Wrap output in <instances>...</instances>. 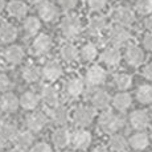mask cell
I'll return each mask as SVG.
<instances>
[{
    "label": "cell",
    "mask_w": 152,
    "mask_h": 152,
    "mask_svg": "<svg viewBox=\"0 0 152 152\" xmlns=\"http://www.w3.org/2000/svg\"><path fill=\"white\" fill-rule=\"evenodd\" d=\"M81 57H82V60L85 61H93V60H95L97 58V56H98V49H97V46L94 45L93 42H87V44H85V45L82 46V49H81Z\"/></svg>",
    "instance_id": "35"
},
{
    "label": "cell",
    "mask_w": 152,
    "mask_h": 152,
    "mask_svg": "<svg viewBox=\"0 0 152 152\" xmlns=\"http://www.w3.org/2000/svg\"><path fill=\"white\" fill-rule=\"evenodd\" d=\"M107 27V20L104 16H94L89 23V33L90 34H99Z\"/></svg>",
    "instance_id": "28"
},
{
    "label": "cell",
    "mask_w": 152,
    "mask_h": 152,
    "mask_svg": "<svg viewBox=\"0 0 152 152\" xmlns=\"http://www.w3.org/2000/svg\"><path fill=\"white\" fill-rule=\"evenodd\" d=\"M143 75H144L147 80H152V62L144 66V69H143Z\"/></svg>",
    "instance_id": "43"
},
{
    "label": "cell",
    "mask_w": 152,
    "mask_h": 152,
    "mask_svg": "<svg viewBox=\"0 0 152 152\" xmlns=\"http://www.w3.org/2000/svg\"><path fill=\"white\" fill-rule=\"evenodd\" d=\"M33 142H34V136H33V134H32L31 130L19 131L16 138H15L16 145L20 148H24V150H27V148L31 147V145L33 144Z\"/></svg>",
    "instance_id": "25"
},
{
    "label": "cell",
    "mask_w": 152,
    "mask_h": 152,
    "mask_svg": "<svg viewBox=\"0 0 152 152\" xmlns=\"http://www.w3.org/2000/svg\"><path fill=\"white\" fill-rule=\"evenodd\" d=\"M10 152H27L24 150V148H20V147H17V148H13V150H11Z\"/></svg>",
    "instance_id": "47"
},
{
    "label": "cell",
    "mask_w": 152,
    "mask_h": 152,
    "mask_svg": "<svg viewBox=\"0 0 152 152\" xmlns=\"http://www.w3.org/2000/svg\"><path fill=\"white\" fill-rule=\"evenodd\" d=\"M8 13L16 19H23L28 13V5L21 0H11L7 5Z\"/></svg>",
    "instance_id": "17"
},
{
    "label": "cell",
    "mask_w": 152,
    "mask_h": 152,
    "mask_svg": "<svg viewBox=\"0 0 152 152\" xmlns=\"http://www.w3.org/2000/svg\"><path fill=\"white\" fill-rule=\"evenodd\" d=\"M136 99L143 104L152 103V85H142L136 91Z\"/></svg>",
    "instance_id": "34"
},
{
    "label": "cell",
    "mask_w": 152,
    "mask_h": 152,
    "mask_svg": "<svg viewBox=\"0 0 152 152\" xmlns=\"http://www.w3.org/2000/svg\"><path fill=\"white\" fill-rule=\"evenodd\" d=\"M41 75H42V69H40L36 65H28L23 70V78L27 82H37Z\"/></svg>",
    "instance_id": "31"
},
{
    "label": "cell",
    "mask_w": 152,
    "mask_h": 152,
    "mask_svg": "<svg viewBox=\"0 0 152 152\" xmlns=\"http://www.w3.org/2000/svg\"><path fill=\"white\" fill-rule=\"evenodd\" d=\"M95 116V111L91 107L87 106H78L75 107L74 114H73V119L74 123L80 127H87L91 124V122L94 121Z\"/></svg>",
    "instance_id": "4"
},
{
    "label": "cell",
    "mask_w": 152,
    "mask_h": 152,
    "mask_svg": "<svg viewBox=\"0 0 152 152\" xmlns=\"http://www.w3.org/2000/svg\"><path fill=\"white\" fill-rule=\"evenodd\" d=\"M25 123H27V127L31 131L39 132V131H41L46 126V123H48V118H46L42 113H32L27 116Z\"/></svg>",
    "instance_id": "10"
},
{
    "label": "cell",
    "mask_w": 152,
    "mask_h": 152,
    "mask_svg": "<svg viewBox=\"0 0 152 152\" xmlns=\"http://www.w3.org/2000/svg\"><path fill=\"white\" fill-rule=\"evenodd\" d=\"M130 123L135 130H144L150 124V115L144 110H136L130 115Z\"/></svg>",
    "instance_id": "13"
},
{
    "label": "cell",
    "mask_w": 152,
    "mask_h": 152,
    "mask_svg": "<svg viewBox=\"0 0 152 152\" xmlns=\"http://www.w3.org/2000/svg\"><path fill=\"white\" fill-rule=\"evenodd\" d=\"M27 1L29 3V4H33V5H39L40 4V3H42L44 1V0H27Z\"/></svg>",
    "instance_id": "45"
},
{
    "label": "cell",
    "mask_w": 152,
    "mask_h": 152,
    "mask_svg": "<svg viewBox=\"0 0 152 152\" xmlns=\"http://www.w3.org/2000/svg\"><path fill=\"white\" fill-rule=\"evenodd\" d=\"M90 143H91V134L83 130V127L80 130H75L72 134V144L78 150H86L90 145Z\"/></svg>",
    "instance_id": "9"
},
{
    "label": "cell",
    "mask_w": 152,
    "mask_h": 152,
    "mask_svg": "<svg viewBox=\"0 0 152 152\" xmlns=\"http://www.w3.org/2000/svg\"><path fill=\"white\" fill-rule=\"evenodd\" d=\"M136 12L140 15L152 13V0H138L135 4Z\"/></svg>",
    "instance_id": "37"
},
{
    "label": "cell",
    "mask_w": 152,
    "mask_h": 152,
    "mask_svg": "<svg viewBox=\"0 0 152 152\" xmlns=\"http://www.w3.org/2000/svg\"><path fill=\"white\" fill-rule=\"evenodd\" d=\"M31 152H53V151H52L50 145H49L48 143L41 142V143H37V144H34L33 147H32Z\"/></svg>",
    "instance_id": "40"
},
{
    "label": "cell",
    "mask_w": 152,
    "mask_h": 152,
    "mask_svg": "<svg viewBox=\"0 0 152 152\" xmlns=\"http://www.w3.org/2000/svg\"><path fill=\"white\" fill-rule=\"evenodd\" d=\"M52 142L57 150H62L66 145H69V143H72V134L65 127H60L52 135Z\"/></svg>",
    "instance_id": "11"
},
{
    "label": "cell",
    "mask_w": 152,
    "mask_h": 152,
    "mask_svg": "<svg viewBox=\"0 0 152 152\" xmlns=\"http://www.w3.org/2000/svg\"><path fill=\"white\" fill-rule=\"evenodd\" d=\"M4 7H5V0H0V12L4 10Z\"/></svg>",
    "instance_id": "48"
},
{
    "label": "cell",
    "mask_w": 152,
    "mask_h": 152,
    "mask_svg": "<svg viewBox=\"0 0 152 152\" xmlns=\"http://www.w3.org/2000/svg\"><path fill=\"white\" fill-rule=\"evenodd\" d=\"M40 98L37 94L32 91H27L20 97V106L25 110H34L37 106H39Z\"/></svg>",
    "instance_id": "26"
},
{
    "label": "cell",
    "mask_w": 152,
    "mask_h": 152,
    "mask_svg": "<svg viewBox=\"0 0 152 152\" xmlns=\"http://www.w3.org/2000/svg\"><path fill=\"white\" fill-rule=\"evenodd\" d=\"M126 61H127L128 65L131 66H139L140 64L144 60V53L143 50L136 45H130L127 49H126Z\"/></svg>",
    "instance_id": "15"
},
{
    "label": "cell",
    "mask_w": 152,
    "mask_h": 152,
    "mask_svg": "<svg viewBox=\"0 0 152 152\" xmlns=\"http://www.w3.org/2000/svg\"><path fill=\"white\" fill-rule=\"evenodd\" d=\"M85 80H86V83L89 86H99L106 81V72L101 66L94 65L87 70Z\"/></svg>",
    "instance_id": "7"
},
{
    "label": "cell",
    "mask_w": 152,
    "mask_h": 152,
    "mask_svg": "<svg viewBox=\"0 0 152 152\" xmlns=\"http://www.w3.org/2000/svg\"><path fill=\"white\" fill-rule=\"evenodd\" d=\"M58 99H60L58 93H57V90H56L53 86H50V85H45V86L42 87V90H41V101L46 104V106H49V107L57 106Z\"/></svg>",
    "instance_id": "19"
},
{
    "label": "cell",
    "mask_w": 152,
    "mask_h": 152,
    "mask_svg": "<svg viewBox=\"0 0 152 152\" xmlns=\"http://www.w3.org/2000/svg\"><path fill=\"white\" fill-rule=\"evenodd\" d=\"M151 138H152V131H151Z\"/></svg>",
    "instance_id": "49"
},
{
    "label": "cell",
    "mask_w": 152,
    "mask_h": 152,
    "mask_svg": "<svg viewBox=\"0 0 152 152\" xmlns=\"http://www.w3.org/2000/svg\"><path fill=\"white\" fill-rule=\"evenodd\" d=\"M52 48V39L45 33H41L36 36L32 44V52L36 56H44Z\"/></svg>",
    "instance_id": "6"
},
{
    "label": "cell",
    "mask_w": 152,
    "mask_h": 152,
    "mask_svg": "<svg viewBox=\"0 0 152 152\" xmlns=\"http://www.w3.org/2000/svg\"><path fill=\"white\" fill-rule=\"evenodd\" d=\"M60 31L64 37L66 39H75L82 31V24L81 20L75 15H66L60 24Z\"/></svg>",
    "instance_id": "1"
},
{
    "label": "cell",
    "mask_w": 152,
    "mask_h": 152,
    "mask_svg": "<svg viewBox=\"0 0 152 152\" xmlns=\"http://www.w3.org/2000/svg\"><path fill=\"white\" fill-rule=\"evenodd\" d=\"M90 99H91L93 106H94L95 109H101V110L106 109L111 102L110 95L107 94L104 90H101V89L94 90V93L91 94V98Z\"/></svg>",
    "instance_id": "21"
},
{
    "label": "cell",
    "mask_w": 152,
    "mask_h": 152,
    "mask_svg": "<svg viewBox=\"0 0 152 152\" xmlns=\"http://www.w3.org/2000/svg\"><path fill=\"white\" fill-rule=\"evenodd\" d=\"M4 58L11 65H19V64L24 60V50H23V48L19 45H11L5 49Z\"/></svg>",
    "instance_id": "16"
},
{
    "label": "cell",
    "mask_w": 152,
    "mask_h": 152,
    "mask_svg": "<svg viewBox=\"0 0 152 152\" xmlns=\"http://www.w3.org/2000/svg\"><path fill=\"white\" fill-rule=\"evenodd\" d=\"M113 20L119 25H123V27H130L131 24L135 20L134 12L127 7H118L113 11Z\"/></svg>",
    "instance_id": "5"
},
{
    "label": "cell",
    "mask_w": 152,
    "mask_h": 152,
    "mask_svg": "<svg viewBox=\"0 0 152 152\" xmlns=\"http://www.w3.org/2000/svg\"><path fill=\"white\" fill-rule=\"evenodd\" d=\"M20 106V99L12 93H7L0 99V107L5 113H15Z\"/></svg>",
    "instance_id": "20"
},
{
    "label": "cell",
    "mask_w": 152,
    "mask_h": 152,
    "mask_svg": "<svg viewBox=\"0 0 152 152\" xmlns=\"http://www.w3.org/2000/svg\"><path fill=\"white\" fill-rule=\"evenodd\" d=\"M83 89H85L83 81L80 80V78H72L66 83V94L70 98H78L83 93Z\"/></svg>",
    "instance_id": "24"
},
{
    "label": "cell",
    "mask_w": 152,
    "mask_h": 152,
    "mask_svg": "<svg viewBox=\"0 0 152 152\" xmlns=\"http://www.w3.org/2000/svg\"><path fill=\"white\" fill-rule=\"evenodd\" d=\"M60 54H61V57H62V60L69 64L75 62V61L78 60V57L81 56L80 50H78L73 44H64L60 49Z\"/></svg>",
    "instance_id": "23"
},
{
    "label": "cell",
    "mask_w": 152,
    "mask_h": 152,
    "mask_svg": "<svg viewBox=\"0 0 152 152\" xmlns=\"http://www.w3.org/2000/svg\"><path fill=\"white\" fill-rule=\"evenodd\" d=\"M56 1L58 3V5H60L64 11H72L73 8H75L78 0H56Z\"/></svg>",
    "instance_id": "39"
},
{
    "label": "cell",
    "mask_w": 152,
    "mask_h": 152,
    "mask_svg": "<svg viewBox=\"0 0 152 152\" xmlns=\"http://www.w3.org/2000/svg\"><path fill=\"white\" fill-rule=\"evenodd\" d=\"M66 152H72V151H66Z\"/></svg>",
    "instance_id": "50"
},
{
    "label": "cell",
    "mask_w": 152,
    "mask_h": 152,
    "mask_svg": "<svg viewBox=\"0 0 152 152\" xmlns=\"http://www.w3.org/2000/svg\"><path fill=\"white\" fill-rule=\"evenodd\" d=\"M40 28H41V23L37 17L29 16L25 19L24 21V32L27 33V36H34L39 33Z\"/></svg>",
    "instance_id": "33"
},
{
    "label": "cell",
    "mask_w": 152,
    "mask_h": 152,
    "mask_svg": "<svg viewBox=\"0 0 152 152\" xmlns=\"http://www.w3.org/2000/svg\"><path fill=\"white\" fill-rule=\"evenodd\" d=\"M37 12H39V16L41 20H44V21H46V23H50L57 19L58 8L50 1H42L39 4Z\"/></svg>",
    "instance_id": "8"
},
{
    "label": "cell",
    "mask_w": 152,
    "mask_h": 152,
    "mask_svg": "<svg viewBox=\"0 0 152 152\" xmlns=\"http://www.w3.org/2000/svg\"><path fill=\"white\" fill-rule=\"evenodd\" d=\"M132 103V99H131V95L128 93H118L115 97L113 98V104L116 110L119 111H124L127 110L128 107Z\"/></svg>",
    "instance_id": "29"
},
{
    "label": "cell",
    "mask_w": 152,
    "mask_h": 152,
    "mask_svg": "<svg viewBox=\"0 0 152 152\" xmlns=\"http://www.w3.org/2000/svg\"><path fill=\"white\" fill-rule=\"evenodd\" d=\"M128 143H130V145L134 148V150L142 151V150H144V148L148 147L150 139H148V135L145 132H136L130 138V142Z\"/></svg>",
    "instance_id": "27"
},
{
    "label": "cell",
    "mask_w": 152,
    "mask_h": 152,
    "mask_svg": "<svg viewBox=\"0 0 152 152\" xmlns=\"http://www.w3.org/2000/svg\"><path fill=\"white\" fill-rule=\"evenodd\" d=\"M17 127L12 122H4L0 124V139L1 140H12L17 135Z\"/></svg>",
    "instance_id": "30"
},
{
    "label": "cell",
    "mask_w": 152,
    "mask_h": 152,
    "mask_svg": "<svg viewBox=\"0 0 152 152\" xmlns=\"http://www.w3.org/2000/svg\"><path fill=\"white\" fill-rule=\"evenodd\" d=\"M11 87V81L5 74L0 73V91H7Z\"/></svg>",
    "instance_id": "41"
},
{
    "label": "cell",
    "mask_w": 152,
    "mask_h": 152,
    "mask_svg": "<svg viewBox=\"0 0 152 152\" xmlns=\"http://www.w3.org/2000/svg\"><path fill=\"white\" fill-rule=\"evenodd\" d=\"M107 4V0H87V5L91 11H102Z\"/></svg>",
    "instance_id": "38"
},
{
    "label": "cell",
    "mask_w": 152,
    "mask_h": 152,
    "mask_svg": "<svg viewBox=\"0 0 152 152\" xmlns=\"http://www.w3.org/2000/svg\"><path fill=\"white\" fill-rule=\"evenodd\" d=\"M93 152H109V151H107L104 147H97L95 150H93Z\"/></svg>",
    "instance_id": "46"
},
{
    "label": "cell",
    "mask_w": 152,
    "mask_h": 152,
    "mask_svg": "<svg viewBox=\"0 0 152 152\" xmlns=\"http://www.w3.org/2000/svg\"><path fill=\"white\" fill-rule=\"evenodd\" d=\"M98 124L103 132L106 134H114L118 130H121L123 126V121L121 116H118L116 114L111 113V111H104L101 114L98 119Z\"/></svg>",
    "instance_id": "2"
},
{
    "label": "cell",
    "mask_w": 152,
    "mask_h": 152,
    "mask_svg": "<svg viewBox=\"0 0 152 152\" xmlns=\"http://www.w3.org/2000/svg\"><path fill=\"white\" fill-rule=\"evenodd\" d=\"M114 83L119 90H127L132 83V78H131V75L126 74V73H121V74L115 75Z\"/></svg>",
    "instance_id": "36"
},
{
    "label": "cell",
    "mask_w": 152,
    "mask_h": 152,
    "mask_svg": "<svg viewBox=\"0 0 152 152\" xmlns=\"http://www.w3.org/2000/svg\"><path fill=\"white\" fill-rule=\"evenodd\" d=\"M50 118H52V121H53L54 124L62 127V126H65L66 123H68V121H69V111H68L66 107L58 106L57 104V106H54L53 110H52Z\"/></svg>",
    "instance_id": "22"
},
{
    "label": "cell",
    "mask_w": 152,
    "mask_h": 152,
    "mask_svg": "<svg viewBox=\"0 0 152 152\" xmlns=\"http://www.w3.org/2000/svg\"><path fill=\"white\" fill-rule=\"evenodd\" d=\"M109 144H110V148L114 152H124V151H127L128 144H130V143L126 140L124 136H122V135H113L110 138Z\"/></svg>",
    "instance_id": "32"
},
{
    "label": "cell",
    "mask_w": 152,
    "mask_h": 152,
    "mask_svg": "<svg viewBox=\"0 0 152 152\" xmlns=\"http://www.w3.org/2000/svg\"><path fill=\"white\" fill-rule=\"evenodd\" d=\"M144 24H145V28H147L150 32H152V15L150 17H147V20H145Z\"/></svg>",
    "instance_id": "44"
},
{
    "label": "cell",
    "mask_w": 152,
    "mask_h": 152,
    "mask_svg": "<svg viewBox=\"0 0 152 152\" xmlns=\"http://www.w3.org/2000/svg\"><path fill=\"white\" fill-rule=\"evenodd\" d=\"M143 45H144V48L147 49V50L152 52V32H150V33H147L144 36V39H143Z\"/></svg>",
    "instance_id": "42"
},
{
    "label": "cell",
    "mask_w": 152,
    "mask_h": 152,
    "mask_svg": "<svg viewBox=\"0 0 152 152\" xmlns=\"http://www.w3.org/2000/svg\"><path fill=\"white\" fill-rule=\"evenodd\" d=\"M122 54L119 52V49L116 46H110V48H106L101 54V60L103 64H106L107 66H116L119 62H121Z\"/></svg>",
    "instance_id": "14"
},
{
    "label": "cell",
    "mask_w": 152,
    "mask_h": 152,
    "mask_svg": "<svg viewBox=\"0 0 152 152\" xmlns=\"http://www.w3.org/2000/svg\"><path fill=\"white\" fill-rule=\"evenodd\" d=\"M109 39H110V42L114 46L121 48V46H124L128 44V41L131 40V33L128 32V29L126 27L118 24L110 29Z\"/></svg>",
    "instance_id": "3"
},
{
    "label": "cell",
    "mask_w": 152,
    "mask_h": 152,
    "mask_svg": "<svg viewBox=\"0 0 152 152\" xmlns=\"http://www.w3.org/2000/svg\"><path fill=\"white\" fill-rule=\"evenodd\" d=\"M61 75H62V66H61L57 61H49V62H46L45 65H44L42 77L45 78V80L53 82V81L58 80Z\"/></svg>",
    "instance_id": "12"
},
{
    "label": "cell",
    "mask_w": 152,
    "mask_h": 152,
    "mask_svg": "<svg viewBox=\"0 0 152 152\" xmlns=\"http://www.w3.org/2000/svg\"><path fill=\"white\" fill-rule=\"evenodd\" d=\"M16 37H17V29L15 28V25L10 24L7 21L0 23V41L4 44H10L15 41Z\"/></svg>",
    "instance_id": "18"
}]
</instances>
